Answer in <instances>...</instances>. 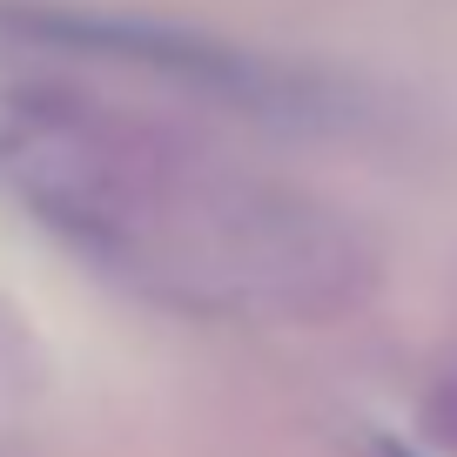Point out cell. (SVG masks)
<instances>
[{"label":"cell","mask_w":457,"mask_h":457,"mask_svg":"<svg viewBox=\"0 0 457 457\" xmlns=\"http://www.w3.org/2000/svg\"><path fill=\"white\" fill-rule=\"evenodd\" d=\"M437 430H444V437H451V444H457V390H451V397H444V403H437Z\"/></svg>","instance_id":"obj_2"},{"label":"cell","mask_w":457,"mask_h":457,"mask_svg":"<svg viewBox=\"0 0 457 457\" xmlns=\"http://www.w3.org/2000/svg\"><path fill=\"white\" fill-rule=\"evenodd\" d=\"M377 457H411V451H403V444H384V451H377Z\"/></svg>","instance_id":"obj_3"},{"label":"cell","mask_w":457,"mask_h":457,"mask_svg":"<svg viewBox=\"0 0 457 457\" xmlns=\"http://www.w3.org/2000/svg\"><path fill=\"white\" fill-rule=\"evenodd\" d=\"M0 188L87 270L195 316H323L363 276L310 195L81 95H0Z\"/></svg>","instance_id":"obj_1"}]
</instances>
